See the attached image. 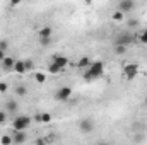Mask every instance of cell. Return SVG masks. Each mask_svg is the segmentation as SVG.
Listing matches in <instances>:
<instances>
[{"label": "cell", "instance_id": "obj_1", "mask_svg": "<svg viewBox=\"0 0 147 145\" xmlns=\"http://www.w3.org/2000/svg\"><path fill=\"white\" fill-rule=\"evenodd\" d=\"M103 73H105V63L103 62H92V65L84 72V80L91 82L94 79H99Z\"/></svg>", "mask_w": 147, "mask_h": 145}, {"label": "cell", "instance_id": "obj_2", "mask_svg": "<svg viewBox=\"0 0 147 145\" xmlns=\"http://www.w3.org/2000/svg\"><path fill=\"white\" fill-rule=\"evenodd\" d=\"M29 125H31V118L26 116V114H19V116H16L14 121H12L14 132H24L26 128H29Z\"/></svg>", "mask_w": 147, "mask_h": 145}, {"label": "cell", "instance_id": "obj_3", "mask_svg": "<svg viewBox=\"0 0 147 145\" xmlns=\"http://www.w3.org/2000/svg\"><path fill=\"white\" fill-rule=\"evenodd\" d=\"M134 39H135V38L132 36L128 31H125V33H120L118 36L115 38L113 43H115V46H125V48H128V46L134 43Z\"/></svg>", "mask_w": 147, "mask_h": 145}, {"label": "cell", "instance_id": "obj_4", "mask_svg": "<svg viewBox=\"0 0 147 145\" xmlns=\"http://www.w3.org/2000/svg\"><path fill=\"white\" fill-rule=\"evenodd\" d=\"M123 75H125L127 80H134L139 75V65L137 63H127L123 67Z\"/></svg>", "mask_w": 147, "mask_h": 145}, {"label": "cell", "instance_id": "obj_5", "mask_svg": "<svg viewBox=\"0 0 147 145\" xmlns=\"http://www.w3.org/2000/svg\"><path fill=\"white\" fill-rule=\"evenodd\" d=\"M70 96H72V87H69V85H63V87H60L57 92H55V99L57 101H69L70 99Z\"/></svg>", "mask_w": 147, "mask_h": 145}, {"label": "cell", "instance_id": "obj_6", "mask_svg": "<svg viewBox=\"0 0 147 145\" xmlns=\"http://www.w3.org/2000/svg\"><path fill=\"white\" fill-rule=\"evenodd\" d=\"M135 5H137V3H135L134 0H120V2H118V12H121L123 15H125V14H130V12L135 9Z\"/></svg>", "mask_w": 147, "mask_h": 145}, {"label": "cell", "instance_id": "obj_7", "mask_svg": "<svg viewBox=\"0 0 147 145\" xmlns=\"http://www.w3.org/2000/svg\"><path fill=\"white\" fill-rule=\"evenodd\" d=\"M79 130L82 133H92L94 132V121L91 118H82L79 121Z\"/></svg>", "mask_w": 147, "mask_h": 145}, {"label": "cell", "instance_id": "obj_8", "mask_svg": "<svg viewBox=\"0 0 147 145\" xmlns=\"http://www.w3.org/2000/svg\"><path fill=\"white\" fill-rule=\"evenodd\" d=\"M53 63H57L62 70H65V67L69 65V58L65 56V55H53V60H51Z\"/></svg>", "mask_w": 147, "mask_h": 145}, {"label": "cell", "instance_id": "obj_9", "mask_svg": "<svg viewBox=\"0 0 147 145\" xmlns=\"http://www.w3.org/2000/svg\"><path fill=\"white\" fill-rule=\"evenodd\" d=\"M19 109V104H17V101L16 99H9V101H5V106H3V111L9 114V113H16Z\"/></svg>", "mask_w": 147, "mask_h": 145}, {"label": "cell", "instance_id": "obj_10", "mask_svg": "<svg viewBox=\"0 0 147 145\" xmlns=\"http://www.w3.org/2000/svg\"><path fill=\"white\" fill-rule=\"evenodd\" d=\"M91 65H92V62H91V58H89L87 55H84V56H80V60L77 62V67H79L80 70H84V72H86V70H87V68H89Z\"/></svg>", "mask_w": 147, "mask_h": 145}, {"label": "cell", "instance_id": "obj_11", "mask_svg": "<svg viewBox=\"0 0 147 145\" xmlns=\"http://www.w3.org/2000/svg\"><path fill=\"white\" fill-rule=\"evenodd\" d=\"M26 133L24 132H14V135H12V144H16V145H21V144H24L26 142Z\"/></svg>", "mask_w": 147, "mask_h": 145}, {"label": "cell", "instance_id": "obj_12", "mask_svg": "<svg viewBox=\"0 0 147 145\" xmlns=\"http://www.w3.org/2000/svg\"><path fill=\"white\" fill-rule=\"evenodd\" d=\"M51 33H53V29L50 26L41 28L39 29V39H51Z\"/></svg>", "mask_w": 147, "mask_h": 145}, {"label": "cell", "instance_id": "obj_13", "mask_svg": "<svg viewBox=\"0 0 147 145\" xmlns=\"http://www.w3.org/2000/svg\"><path fill=\"white\" fill-rule=\"evenodd\" d=\"M2 65H3V68H5V70H14L16 60H14V58H10V56H5V60L2 62Z\"/></svg>", "mask_w": 147, "mask_h": 145}, {"label": "cell", "instance_id": "obj_14", "mask_svg": "<svg viewBox=\"0 0 147 145\" xmlns=\"http://www.w3.org/2000/svg\"><path fill=\"white\" fill-rule=\"evenodd\" d=\"M14 72H17V73H26V67H24V62H22V60L16 62V65H14Z\"/></svg>", "mask_w": 147, "mask_h": 145}, {"label": "cell", "instance_id": "obj_15", "mask_svg": "<svg viewBox=\"0 0 147 145\" xmlns=\"http://www.w3.org/2000/svg\"><path fill=\"white\" fill-rule=\"evenodd\" d=\"M46 70H48V73H53V75H55V73L63 72V70H62V68H60V67H58L57 63H53V62H51V63L48 65V68H46Z\"/></svg>", "mask_w": 147, "mask_h": 145}, {"label": "cell", "instance_id": "obj_16", "mask_svg": "<svg viewBox=\"0 0 147 145\" xmlns=\"http://www.w3.org/2000/svg\"><path fill=\"white\" fill-rule=\"evenodd\" d=\"M16 94H17L19 97H24V96L28 94V89H26L24 85H17V87H16Z\"/></svg>", "mask_w": 147, "mask_h": 145}, {"label": "cell", "instance_id": "obj_17", "mask_svg": "<svg viewBox=\"0 0 147 145\" xmlns=\"http://www.w3.org/2000/svg\"><path fill=\"white\" fill-rule=\"evenodd\" d=\"M34 80H36L38 84H45V82H46V75H45V73H41V72H36Z\"/></svg>", "mask_w": 147, "mask_h": 145}, {"label": "cell", "instance_id": "obj_18", "mask_svg": "<svg viewBox=\"0 0 147 145\" xmlns=\"http://www.w3.org/2000/svg\"><path fill=\"white\" fill-rule=\"evenodd\" d=\"M0 144L2 145H10L12 144V137H10V135H3V137L0 138Z\"/></svg>", "mask_w": 147, "mask_h": 145}, {"label": "cell", "instance_id": "obj_19", "mask_svg": "<svg viewBox=\"0 0 147 145\" xmlns=\"http://www.w3.org/2000/svg\"><path fill=\"white\" fill-rule=\"evenodd\" d=\"M24 67H26V72H29V70L34 68V62H33V60H26V62H24Z\"/></svg>", "mask_w": 147, "mask_h": 145}, {"label": "cell", "instance_id": "obj_20", "mask_svg": "<svg viewBox=\"0 0 147 145\" xmlns=\"http://www.w3.org/2000/svg\"><path fill=\"white\" fill-rule=\"evenodd\" d=\"M51 121V114L50 113H43L41 114V123H50Z\"/></svg>", "mask_w": 147, "mask_h": 145}, {"label": "cell", "instance_id": "obj_21", "mask_svg": "<svg viewBox=\"0 0 147 145\" xmlns=\"http://www.w3.org/2000/svg\"><path fill=\"white\" fill-rule=\"evenodd\" d=\"M139 39H140V43H142V44H147V28L142 31V33H140Z\"/></svg>", "mask_w": 147, "mask_h": 145}, {"label": "cell", "instance_id": "obj_22", "mask_svg": "<svg viewBox=\"0 0 147 145\" xmlns=\"http://www.w3.org/2000/svg\"><path fill=\"white\" fill-rule=\"evenodd\" d=\"M127 50L128 48H125V46H115V53L116 55H123V53H127Z\"/></svg>", "mask_w": 147, "mask_h": 145}, {"label": "cell", "instance_id": "obj_23", "mask_svg": "<svg viewBox=\"0 0 147 145\" xmlns=\"http://www.w3.org/2000/svg\"><path fill=\"white\" fill-rule=\"evenodd\" d=\"M9 48V41L7 39H0V51H7Z\"/></svg>", "mask_w": 147, "mask_h": 145}, {"label": "cell", "instance_id": "obj_24", "mask_svg": "<svg viewBox=\"0 0 147 145\" xmlns=\"http://www.w3.org/2000/svg\"><path fill=\"white\" fill-rule=\"evenodd\" d=\"M123 19H125V15H123L121 12H115V14H113V21H118V22H120V21H123Z\"/></svg>", "mask_w": 147, "mask_h": 145}, {"label": "cell", "instance_id": "obj_25", "mask_svg": "<svg viewBox=\"0 0 147 145\" xmlns=\"http://www.w3.org/2000/svg\"><path fill=\"white\" fill-rule=\"evenodd\" d=\"M5 121H7V113L0 111V125H5Z\"/></svg>", "mask_w": 147, "mask_h": 145}, {"label": "cell", "instance_id": "obj_26", "mask_svg": "<svg viewBox=\"0 0 147 145\" xmlns=\"http://www.w3.org/2000/svg\"><path fill=\"white\" fill-rule=\"evenodd\" d=\"M7 89H9L7 82H0V92H7Z\"/></svg>", "mask_w": 147, "mask_h": 145}, {"label": "cell", "instance_id": "obj_27", "mask_svg": "<svg viewBox=\"0 0 147 145\" xmlns=\"http://www.w3.org/2000/svg\"><path fill=\"white\" fill-rule=\"evenodd\" d=\"M135 26H139V22H137L135 19H130V21H128V28H135Z\"/></svg>", "mask_w": 147, "mask_h": 145}, {"label": "cell", "instance_id": "obj_28", "mask_svg": "<svg viewBox=\"0 0 147 145\" xmlns=\"http://www.w3.org/2000/svg\"><path fill=\"white\" fill-rule=\"evenodd\" d=\"M50 43H51V39H39V44L41 46H48Z\"/></svg>", "mask_w": 147, "mask_h": 145}, {"label": "cell", "instance_id": "obj_29", "mask_svg": "<svg viewBox=\"0 0 147 145\" xmlns=\"http://www.w3.org/2000/svg\"><path fill=\"white\" fill-rule=\"evenodd\" d=\"M36 145H46V140H43V138H39V140H36Z\"/></svg>", "mask_w": 147, "mask_h": 145}, {"label": "cell", "instance_id": "obj_30", "mask_svg": "<svg viewBox=\"0 0 147 145\" xmlns=\"http://www.w3.org/2000/svg\"><path fill=\"white\" fill-rule=\"evenodd\" d=\"M5 60V51H0V62H3Z\"/></svg>", "mask_w": 147, "mask_h": 145}, {"label": "cell", "instance_id": "obj_31", "mask_svg": "<svg viewBox=\"0 0 147 145\" xmlns=\"http://www.w3.org/2000/svg\"><path fill=\"white\" fill-rule=\"evenodd\" d=\"M98 145H110V142H106V140H101V142H98Z\"/></svg>", "mask_w": 147, "mask_h": 145}, {"label": "cell", "instance_id": "obj_32", "mask_svg": "<svg viewBox=\"0 0 147 145\" xmlns=\"http://www.w3.org/2000/svg\"><path fill=\"white\" fill-rule=\"evenodd\" d=\"M144 104H146V106H147V96H146V99H144Z\"/></svg>", "mask_w": 147, "mask_h": 145}]
</instances>
